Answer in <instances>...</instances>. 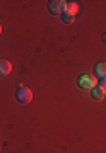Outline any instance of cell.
Returning a JSON list of instances; mask_svg holds the SVG:
<instances>
[{
  "instance_id": "cell-4",
  "label": "cell",
  "mask_w": 106,
  "mask_h": 153,
  "mask_svg": "<svg viewBox=\"0 0 106 153\" xmlns=\"http://www.w3.org/2000/svg\"><path fill=\"white\" fill-rule=\"evenodd\" d=\"M79 12V4L77 2H65V5H63V14H68V16H74Z\"/></svg>"
},
{
  "instance_id": "cell-11",
  "label": "cell",
  "mask_w": 106,
  "mask_h": 153,
  "mask_svg": "<svg viewBox=\"0 0 106 153\" xmlns=\"http://www.w3.org/2000/svg\"><path fill=\"white\" fill-rule=\"evenodd\" d=\"M0 34H2V24H0Z\"/></svg>"
},
{
  "instance_id": "cell-9",
  "label": "cell",
  "mask_w": 106,
  "mask_h": 153,
  "mask_svg": "<svg viewBox=\"0 0 106 153\" xmlns=\"http://www.w3.org/2000/svg\"><path fill=\"white\" fill-rule=\"evenodd\" d=\"M98 87H99L101 90H103V92L106 94V78H101L99 82H98Z\"/></svg>"
},
{
  "instance_id": "cell-2",
  "label": "cell",
  "mask_w": 106,
  "mask_h": 153,
  "mask_svg": "<svg viewBox=\"0 0 106 153\" xmlns=\"http://www.w3.org/2000/svg\"><path fill=\"white\" fill-rule=\"evenodd\" d=\"M79 87H82V88H92L98 87V78H96V75H89V73H86V75H80L79 76Z\"/></svg>"
},
{
  "instance_id": "cell-5",
  "label": "cell",
  "mask_w": 106,
  "mask_h": 153,
  "mask_svg": "<svg viewBox=\"0 0 106 153\" xmlns=\"http://www.w3.org/2000/svg\"><path fill=\"white\" fill-rule=\"evenodd\" d=\"M94 75L99 76V80H101V78H106V61H99V63H96Z\"/></svg>"
},
{
  "instance_id": "cell-7",
  "label": "cell",
  "mask_w": 106,
  "mask_h": 153,
  "mask_svg": "<svg viewBox=\"0 0 106 153\" xmlns=\"http://www.w3.org/2000/svg\"><path fill=\"white\" fill-rule=\"evenodd\" d=\"M91 94H92V99H94V100H101V99H104V95H106L99 87H94L91 90Z\"/></svg>"
},
{
  "instance_id": "cell-3",
  "label": "cell",
  "mask_w": 106,
  "mask_h": 153,
  "mask_svg": "<svg viewBox=\"0 0 106 153\" xmlns=\"http://www.w3.org/2000/svg\"><path fill=\"white\" fill-rule=\"evenodd\" d=\"M63 5H65L63 0H51V2H48V10H50L51 14L60 16L62 12H63Z\"/></svg>"
},
{
  "instance_id": "cell-6",
  "label": "cell",
  "mask_w": 106,
  "mask_h": 153,
  "mask_svg": "<svg viewBox=\"0 0 106 153\" xmlns=\"http://www.w3.org/2000/svg\"><path fill=\"white\" fill-rule=\"evenodd\" d=\"M12 71V65L9 63L7 60H0V76L4 75H9Z\"/></svg>"
},
{
  "instance_id": "cell-10",
  "label": "cell",
  "mask_w": 106,
  "mask_h": 153,
  "mask_svg": "<svg viewBox=\"0 0 106 153\" xmlns=\"http://www.w3.org/2000/svg\"><path fill=\"white\" fill-rule=\"evenodd\" d=\"M103 41H104V43H106V34H103Z\"/></svg>"
},
{
  "instance_id": "cell-8",
  "label": "cell",
  "mask_w": 106,
  "mask_h": 153,
  "mask_svg": "<svg viewBox=\"0 0 106 153\" xmlns=\"http://www.w3.org/2000/svg\"><path fill=\"white\" fill-rule=\"evenodd\" d=\"M60 16H62V21L65 22V24H72V22H74V19H75L74 16H68V14H63V12H62Z\"/></svg>"
},
{
  "instance_id": "cell-1",
  "label": "cell",
  "mask_w": 106,
  "mask_h": 153,
  "mask_svg": "<svg viewBox=\"0 0 106 153\" xmlns=\"http://www.w3.org/2000/svg\"><path fill=\"white\" fill-rule=\"evenodd\" d=\"M16 99L21 104H29V102L33 100V92H31V88H28L26 85H19V87H17V92H16Z\"/></svg>"
}]
</instances>
